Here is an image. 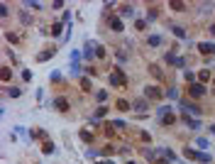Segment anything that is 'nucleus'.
I'll return each instance as SVG.
<instances>
[{
    "label": "nucleus",
    "instance_id": "c85d7f7f",
    "mask_svg": "<svg viewBox=\"0 0 215 164\" xmlns=\"http://www.w3.org/2000/svg\"><path fill=\"white\" fill-rule=\"evenodd\" d=\"M95 98H98V100H105V98H108V91H98V93H95Z\"/></svg>",
    "mask_w": 215,
    "mask_h": 164
},
{
    "label": "nucleus",
    "instance_id": "f03ea898",
    "mask_svg": "<svg viewBox=\"0 0 215 164\" xmlns=\"http://www.w3.org/2000/svg\"><path fill=\"white\" fill-rule=\"evenodd\" d=\"M159 118H161V125H174L176 123V115L169 108H159Z\"/></svg>",
    "mask_w": 215,
    "mask_h": 164
},
{
    "label": "nucleus",
    "instance_id": "9b49d317",
    "mask_svg": "<svg viewBox=\"0 0 215 164\" xmlns=\"http://www.w3.org/2000/svg\"><path fill=\"white\" fill-rule=\"evenodd\" d=\"M120 15H122V17H132V15H135V7H132V5H125V7L120 10Z\"/></svg>",
    "mask_w": 215,
    "mask_h": 164
},
{
    "label": "nucleus",
    "instance_id": "e433bc0d",
    "mask_svg": "<svg viewBox=\"0 0 215 164\" xmlns=\"http://www.w3.org/2000/svg\"><path fill=\"white\" fill-rule=\"evenodd\" d=\"M127 164H135V162H127Z\"/></svg>",
    "mask_w": 215,
    "mask_h": 164
},
{
    "label": "nucleus",
    "instance_id": "f704fd0d",
    "mask_svg": "<svg viewBox=\"0 0 215 164\" xmlns=\"http://www.w3.org/2000/svg\"><path fill=\"white\" fill-rule=\"evenodd\" d=\"M210 132H213V135H215V125H213V128H210Z\"/></svg>",
    "mask_w": 215,
    "mask_h": 164
},
{
    "label": "nucleus",
    "instance_id": "1a4fd4ad",
    "mask_svg": "<svg viewBox=\"0 0 215 164\" xmlns=\"http://www.w3.org/2000/svg\"><path fill=\"white\" fill-rule=\"evenodd\" d=\"M132 108H135V110H137V113H144V110H147V100H144V98H140V100H135V103H132Z\"/></svg>",
    "mask_w": 215,
    "mask_h": 164
},
{
    "label": "nucleus",
    "instance_id": "4468645a",
    "mask_svg": "<svg viewBox=\"0 0 215 164\" xmlns=\"http://www.w3.org/2000/svg\"><path fill=\"white\" fill-rule=\"evenodd\" d=\"M183 154H186L188 159H198V154H201V152H196V149H188V147H186V149H183Z\"/></svg>",
    "mask_w": 215,
    "mask_h": 164
},
{
    "label": "nucleus",
    "instance_id": "b1692460",
    "mask_svg": "<svg viewBox=\"0 0 215 164\" xmlns=\"http://www.w3.org/2000/svg\"><path fill=\"white\" fill-rule=\"evenodd\" d=\"M83 57H86V59H91V57H93V47H91V44H86V52H83Z\"/></svg>",
    "mask_w": 215,
    "mask_h": 164
},
{
    "label": "nucleus",
    "instance_id": "5701e85b",
    "mask_svg": "<svg viewBox=\"0 0 215 164\" xmlns=\"http://www.w3.org/2000/svg\"><path fill=\"white\" fill-rule=\"evenodd\" d=\"M105 113H108V108H103V105H100V108H95V120H98V118H103Z\"/></svg>",
    "mask_w": 215,
    "mask_h": 164
},
{
    "label": "nucleus",
    "instance_id": "6e6552de",
    "mask_svg": "<svg viewBox=\"0 0 215 164\" xmlns=\"http://www.w3.org/2000/svg\"><path fill=\"white\" fill-rule=\"evenodd\" d=\"M54 108L64 113V110H69V100H66V98H56V100H54Z\"/></svg>",
    "mask_w": 215,
    "mask_h": 164
},
{
    "label": "nucleus",
    "instance_id": "f257e3e1",
    "mask_svg": "<svg viewBox=\"0 0 215 164\" xmlns=\"http://www.w3.org/2000/svg\"><path fill=\"white\" fill-rule=\"evenodd\" d=\"M108 78H110V86H115V88H125V86H127V76H125V71H122L120 66H117Z\"/></svg>",
    "mask_w": 215,
    "mask_h": 164
},
{
    "label": "nucleus",
    "instance_id": "c756f323",
    "mask_svg": "<svg viewBox=\"0 0 215 164\" xmlns=\"http://www.w3.org/2000/svg\"><path fill=\"white\" fill-rule=\"evenodd\" d=\"M147 20H156V10H154V7L147 12Z\"/></svg>",
    "mask_w": 215,
    "mask_h": 164
},
{
    "label": "nucleus",
    "instance_id": "a211bd4d",
    "mask_svg": "<svg viewBox=\"0 0 215 164\" xmlns=\"http://www.w3.org/2000/svg\"><path fill=\"white\" fill-rule=\"evenodd\" d=\"M51 34H54V37L61 34V22H54V25H51Z\"/></svg>",
    "mask_w": 215,
    "mask_h": 164
},
{
    "label": "nucleus",
    "instance_id": "dca6fc26",
    "mask_svg": "<svg viewBox=\"0 0 215 164\" xmlns=\"http://www.w3.org/2000/svg\"><path fill=\"white\" fill-rule=\"evenodd\" d=\"M149 44H152V47H159V44H161V37H159V34H152V37H149Z\"/></svg>",
    "mask_w": 215,
    "mask_h": 164
},
{
    "label": "nucleus",
    "instance_id": "9d476101",
    "mask_svg": "<svg viewBox=\"0 0 215 164\" xmlns=\"http://www.w3.org/2000/svg\"><path fill=\"white\" fill-rule=\"evenodd\" d=\"M110 27H112V32H122V20L120 17H112L110 20Z\"/></svg>",
    "mask_w": 215,
    "mask_h": 164
},
{
    "label": "nucleus",
    "instance_id": "7ed1b4c3",
    "mask_svg": "<svg viewBox=\"0 0 215 164\" xmlns=\"http://www.w3.org/2000/svg\"><path fill=\"white\" fill-rule=\"evenodd\" d=\"M144 96H147V98H152V100H161V98H164V91H159L156 86H147Z\"/></svg>",
    "mask_w": 215,
    "mask_h": 164
},
{
    "label": "nucleus",
    "instance_id": "7c9ffc66",
    "mask_svg": "<svg viewBox=\"0 0 215 164\" xmlns=\"http://www.w3.org/2000/svg\"><path fill=\"white\" fill-rule=\"evenodd\" d=\"M112 128H117V130H122V128H125V123H122V120H112Z\"/></svg>",
    "mask_w": 215,
    "mask_h": 164
},
{
    "label": "nucleus",
    "instance_id": "ddd939ff",
    "mask_svg": "<svg viewBox=\"0 0 215 164\" xmlns=\"http://www.w3.org/2000/svg\"><path fill=\"white\" fill-rule=\"evenodd\" d=\"M115 105H117V110H122V113H125V110H130V103H127L125 98H120L117 103H115Z\"/></svg>",
    "mask_w": 215,
    "mask_h": 164
},
{
    "label": "nucleus",
    "instance_id": "2f4dec72",
    "mask_svg": "<svg viewBox=\"0 0 215 164\" xmlns=\"http://www.w3.org/2000/svg\"><path fill=\"white\" fill-rule=\"evenodd\" d=\"M210 78V71H201V81H208Z\"/></svg>",
    "mask_w": 215,
    "mask_h": 164
},
{
    "label": "nucleus",
    "instance_id": "c9c22d12",
    "mask_svg": "<svg viewBox=\"0 0 215 164\" xmlns=\"http://www.w3.org/2000/svg\"><path fill=\"white\" fill-rule=\"evenodd\" d=\"M98 164H112V162H98Z\"/></svg>",
    "mask_w": 215,
    "mask_h": 164
},
{
    "label": "nucleus",
    "instance_id": "f8f14e48",
    "mask_svg": "<svg viewBox=\"0 0 215 164\" xmlns=\"http://www.w3.org/2000/svg\"><path fill=\"white\" fill-rule=\"evenodd\" d=\"M51 54H54V49H47V52H39V54H37V59H39V61H47Z\"/></svg>",
    "mask_w": 215,
    "mask_h": 164
},
{
    "label": "nucleus",
    "instance_id": "393cba45",
    "mask_svg": "<svg viewBox=\"0 0 215 164\" xmlns=\"http://www.w3.org/2000/svg\"><path fill=\"white\" fill-rule=\"evenodd\" d=\"M81 88H83V91H91V81H88V78H81Z\"/></svg>",
    "mask_w": 215,
    "mask_h": 164
},
{
    "label": "nucleus",
    "instance_id": "20e7f679",
    "mask_svg": "<svg viewBox=\"0 0 215 164\" xmlns=\"http://www.w3.org/2000/svg\"><path fill=\"white\" fill-rule=\"evenodd\" d=\"M188 93L193 98H201V96H205V88H203V83H191L188 86Z\"/></svg>",
    "mask_w": 215,
    "mask_h": 164
},
{
    "label": "nucleus",
    "instance_id": "4be33fe9",
    "mask_svg": "<svg viewBox=\"0 0 215 164\" xmlns=\"http://www.w3.org/2000/svg\"><path fill=\"white\" fill-rule=\"evenodd\" d=\"M149 71H152V74H154L156 78H161V71H159V66H156V64H152V66H149Z\"/></svg>",
    "mask_w": 215,
    "mask_h": 164
},
{
    "label": "nucleus",
    "instance_id": "6ab92c4d",
    "mask_svg": "<svg viewBox=\"0 0 215 164\" xmlns=\"http://www.w3.org/2000/svg\"><path fill=\"white\" fill-rule=\"evenodd\" d=\"M42 149H44V154H51V152H54V145H51V142H44Z\"/></svg>",
    "mask_w": 215,
    "mask_h": 164
},
{
    "label": "nucleus",
    "instance_id": "cd10ccee",
    "mask_svg": "<svg viewBox=\"0 0 215 164\" xmlns=\"http://www.w3.org/2000/svg\"><path fill=\"white\" fill-rule=\"evenodd\" d=\"M198 162H203V164L210 162V154H203V152H201V154H198Z\"/></svg>",
    "mask_w": 215,
    "mask_h": 164
},
{
    "label": "nucleus",
    "instance_id": "39448f33",
    "mask_svg": "<svg viewBox=\"0 0 215 164\" xmlns=\"http://www.w3.org/2000/svg\"><path fill=\"white\" fill-rule=\"evenodd\" d=\"M166 61H169V64H174V66H179V69H183V66H186V61H183L181 57H176L174 52H169V54H166Z\"/></svg>",
    "mask_w": 215,
    "mask_h": 164
},
{
    "label": "nucleus",
    "instance_id": "473e14b6",
    "mask_svg": "<svg viewBox=\"0 0 215 164\" xmlns=\"http://www.w3.org/2000/svg\"><path fill=\"white\" fill-rule=\"evenodd\" d=\"M25 5H27V7H34V10H39V2H32V0H27Z\"/></svg>",
    "mask_w": 215,
    "mask_h": 164
},
{
    "label": "nucleus",
    "instance_id": "aec40b11",
    "mask_svg": "<svg viewBox=\"0 0 215 164\" xmlns=\"http://www.w3.org/2000/svg\"><path fill=\"white\" fill-rule=\"evenodd\" d=\"M81 140H83V142H91V140H93V135H91L88 130H81Z\"/></svg>",
    "mask_w": 215,
    "mask_h": 164
},
{
    "label": "nucleus",
    "instance_id": "a878e982",
    "mask_svg": "<svg viewBox=\"0 0 215 164\" xmlns=\"http://www.w3.org/2000/svg\"><path fill=\"white\" fill-rule=\"evenodd\" d=\"M0 76H2V81H10V69H7V66H5V69H2V74H0Z\"/></svg>",
    "mask_w": 215,
    "mask_h": 164
},
{
    "label": "nucleus",
    "instance_id": "423d86ee",
    "mask_svg": "<svg viewBox=\"0 0 215 164\" xmlns=\"http://www.w3.org/2000/svg\"><path fill=\"white\" fill-rule=\"evenodd\" d=\"M198 52L201 54H215V44L213 42H201L198 44Z\"/></svg>",
    "mask_w": 215,
    "mask_h": 164
},
{
    "label": "nucleus",
    "instance_id": "412c9836",
    "mask_svg": "<svg viewBox=\"0 0 215 164\" xmlns=\"http://www.w3.org/2000/svg\"><path fill=\"white\" fill-rule=\"evenodd\" d=\"M196 145H198V147H210V142H208L205 137H198V140H196Z\"/></svg>",
    "mask_w": 215,
    "mask_h": 164
},
{
    "label": "nucleus",
    "instance_id": "72a5a7b5",
    "mask_svg": "<svg viewBox=\"0 0 215 164\" xmlns=\"http://www.w3.org/2000/svg\"><path fill=\"white\" fill-rule=\"evenodd\" d=\"M210 34H213V37H215V25H210Z\"/></svg>",
    "mask_w": 215,
    "mask_h": 164
},
{
    "label": "nucleus",
    "instance_id": "0eeeda50",
    "mask_svg": "<svg viewBox=\"0 0 215 164\" xmlns=\"http://www.w3.org/2000/svg\"><path fill=\"white\" fill-rule=\"evenodd\" d=\"M183 123H186L191 130H198V128H201V123H198V120H193V118H188V113H183Z\"/></svg>",
    "mask_w": 215,
    "mask_h": 164
},
{
    "label": "nucleus",
    "instance_id": "2eb2a0df",
    "mask_svg": "<svg viewBox=\"0 0 215 164\" xmlns=\"http://www.w3.org/2000/svg\"><path fill=\"white\" fill-rule=\"evenodd\" d=\"M169 7H171V10H176V12H181L186 5H183V2H179V0H174V2H169Z\"/></svg>",
    "mask_w": 215,
    "mask_h": 164
},
{
    "label": "nucleus",
    "instance_id": "f3484780",
    "mask_svg": "<svg viewBox=\"0 0 215 164\" xmlns=\"http://www.w3.org/2000/svg\"><path fill=\"white\" fill-rule=\"evenodd\" d=\"M171 32L176 34L179 39H186V32H183V27H171Z\"/></svg>",
    "mask_w": 215,
    "mask_h": 164
},
{
    "label": "nucleus",
    "instance_id": "bb28decb",
    "mask_svg": "<svg viewBox=\"0 0 215 164\" xmlns=\"http://www.w3.org/2000/svg\"><path fill=\"white\" fill-rule=\"evenodd\" d=\"M7 93H10L12 98H17V96H20V88H15V86H12V88H7Z\"/></svg>",
    "mask_w": 215,
    "mask_h": 164
}]
</instances>
